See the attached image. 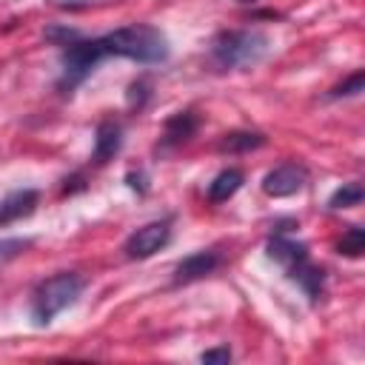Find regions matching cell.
I'll return each mask as SVG.
<instances>
[{
  "instance_id": "cell-20",
  "label": "cell",
  "mask_w": 365,
  "mask_h": 365,
  "mask_svg": "<svg viewBox=\"0 0 365 365\" xmlns=\"http://www.w3.org/2000/svg\"><path fill=\"white\" fill-rule=\"evenodd\" d=\"M77 37H80L77 29H66V26H48V29H46V40L54 43V46H68V43H74Z\"/></svg>"
},
{
  "instance_id": "cell-9",
  "label": "cell",
  "mask_w": 365,
  "mask_h": 365,
  "mask_svg": "<svg viewBox=\"0 0 365 365\" xmlns=\"http://www.w3.org/2000/svg\"><path fill=\"white\" fill-rule=\"evenodd\" d=\"M37 202H40V191L37 188H14V191H9L0 200V228L34 214Z\"/></svg>"
},
{
  "instance_id": "cell-4",
  "label": "cell",
  "mask_w": 365,
  "mask_h": 365,
  "mask_svg": "<svg viewBox=\"0 0 365 365\" xmlns=\"http://www.w3.org/2000/svg\"><path fill=\"white\" fill-rule=\"evenodd\" d=\"M103 57H108V54H106L100 37H91V40L77 37L74 43L63 46V54H60V66H63V71H60L57 88H60L63 94H71V91H74V88H77V86L97 68V63H100Z\"/></svg>"
},
{
  "instance_id": "cell-10",
  "label": "cell",
  "mask_w": 365,
  "mask_h": 365,
  "mask_svg": "<svg viewBox=\"0 0 365 365\" xmlns=\"http://www.w3.org/2000/svg\"><path fill=\"white\" fill-rule=\"evenodd\" d=\"M120 148H123V125L117 120H103L94 131L91 160L97 165H106L108 160H114V154H120Z\"/></svg>"
},
{
  "instance_id": "cell-19",
  "label": "cell",
  "mask_w": 365,
  "mask_h": 365,
  "mask_svg": "<svg viewBox=\"0 0 365 365\" xmlns=\"http://www.w3.org/2000/svg\"><path fill=\"white\" fill-rule=\"evenodd\" d=\"M148 97H151V83H148L145 77H140V80H134V83L128 86V106L143 108Z\"/></svg>"
},
{
  "instance_id": "cell-5",
  "label": "cell",
  "mask_w": 365,
  "mask_h": 365,
  "mask_svg": "<svg viewBox=\"0 0 365 365\" xmlns=\"http://www.w3.org/2000/svg\"><path fill=\"white\" fill-rule=\"evenodd\" d=\"M168 240H171V222L168 220H151V222H145L128 234V240L123 242V251L128 259H148L160 248H165Z\"/></svg>"
},
{
  "instance_id": "cell-1",
  "label": "cell",
  "mask_w": 365,
  "mask_h": 365,
  "mask_svg": "<svg viewBox=\"0 0 365 365\" xmlns=\"http://www.w3.org/2000/svg\"><path fill=\"white\" fill-rule=\"evenodd\" d=\"M100 40H103V48L108 57L111 54L125 57L140 66H157V63L168 60V51H171L168 37L157 26H148V23H131V26L114 29V31L103 34Z\"/></svg>"
},
{
  "instance_id": "cell-17",
  "label": "cell",
  "mask_w": 365,
  "mask_h": 365,
  "mask_svg": "<svg viewBox=\"0 0 365 365\" xmlns=\"http://www.w3.org/2000/svg\"><path fill=\"white\" fill-rule=\"evenodd\" d=\"M362 88H365V74H362V71H354L348 80H342L339 86H334V88L328 91V97H334V100H336V97H356Z\"/></svg>"
},
{
  "instance_id": "cell-6",
  "label": "cell",
  "mask_w": 365,
  "mask_h": 365,
  "mask_svg": "<svg viewBox=\"0 0 365 365\" xmlns=\"http://www.w3.org/2000/svg\"><path fill=\"white\" fill-rule=\"evenodd\" d=\"M305 180H308L305 165H299V163H282V165L271 168L262 177V191L268 197H277V200L279 197H291V194H297V191L305 188Z\"/></svg>"
},
{
  "instance_id": "cell-8",
  "label": "cell",
  "mask_w": 365,
  "mask_h": 365,
  "mask_svg": "<svg viewBox=\"0 0 365 365\" xmlns=\"http://www.w3.org/2000/svg\"><path fill=\"white\" fill-rule=\"evenodd\" d=\"M222 257L217 251H197L191 257H185L182 262H177L174 268V285H188V282H197L208 274H214L220 268Z\"/></svg>"
},
{
  "instance_id": "cell-15",
  "label": "cell",
  "mask_w": 365,
  "mask_h": 365,
  "mask_svg": "<svg viewBox=\"0 0 365 365\" xmlns=\"http://www.w3.org/2000/svg\"><path fill=\"white\" fill-rule=\"evenodd\" d=\"M362 197H365L362 182H345L342 188H336V191L331 194L328 208H354V205L362 202Z\"/></svg>"
},
{
  "instance_id": "cell-2",
  "label": "cell",
  "mask_w": 365,
  "mask_h": 365,
  "mask_svg": "<svg viewBox=\"0 0 365 365\" xmlns=\"http://www.w3.org/2000/svg\"><path fill=\"white\" fill-rule=\"evenodd\" d=\"M208 54L220 71L251 68L268 54V37L257 29H225L214 34Z\"/></svg>"
},
{
  "instance_id": "cell-7",
  "label": "cell",
  "mask_w": 365,
  "mask_h": 365,
  "mask_svg": "<svg viewBox=\"0 0 365 365\" xmlns=\"http://www.w3.org/2000/svg\"><path fill=\"white\" fill-rule=\"evenodd\" d=\"M265 251H268V257H271L274 262H279V265L285 268V274H291L297 265H302V262L311 259L305 242H297V240H291V237H285V234H277V231H274L271 240L265 242Z\"/></svg>"
},
{
  "instance_id": "cell-12",
  "label": "cell",
  "mask_w": 365,
  "mask_h": 365,
  "mask_svg": "<svg viewBox=\"0 0 365 365\" xmlns=\"http://www.w3.org/2000/svg\"><path fill=\"white\" fill-rule=\"evenodd\" d=\"M288 277L305 291V297H308L311 302H317V299L322 297V291H325V271H322L319 265H314L311 259L302 262V265H297Z\"/></svg>"
},
{
  "instance_id": "cell-18",
  "label": "cell",
  "mask_w": 365,
  "mask_h": 365,
  "mask_svg": "<svg viewBox=\"0 0 365 365\" xmlns=\"http://www.w3.org/2000/svg\"><path fill=\"white\" fill-rule=\"evenodd\" d=\"M31 245V240H23V237H9V240H0V265L20 257L26 248Z\"/></svg>"
},
{
  "instance_id": "cell-14",
  "label": "cell",
  "mask_w": 365,
  "mask_h": 365,
  "mask_svg": "<svg viewBox=\"0 0 365 365\" xmlns=\"http://www.w3.org/2000/svg\"><path fill=\"white\" fill-rule=\"evenodd\" d=\"M262 145H265V134H259V131H228L217 143V148L222 154H248Z\"/></svg>"
},
{
  "instance_id": "cell-13",
  "label": "cell",
  "mask_w": 365,
  "mask_h": 365,
  "mask_svg": "<svg viewBox=\"0 0 365 365\" xmlns=\"http://www.w3.org/2000/svg\"><path fill=\"white\" fill-rule=\"evenodd\" d=\"M245 182V174L240 168H222L211 182H208V200L211 202H228Z\"/></svg>"
},
{
  "instance_id": "cell-11",
  "label": "cell",
  "mask_w": 365,
  "mask_h": 365,
  "mask_svg": "<svg viewBox=\"0 0 365 365\" xmlns=\"http://www.w3.org/2000/svg\"><path fill=\"white\" fill-rule=\"evenodd\" d=\"M197 128H200V117L194 111H177L165 120L160 143H163V148H177L182 143H188L197 134Z\"/></svg>"
},
{
  "instance_id": "cell-22",
  "label": "cell",
  "mask_w": 365,
  "mask_h": 365,
  "mask_svg": "<svg viewBox=\"0 0 365 365\" xmlns=\"http://www.w3.org/2000/svg\"><path fill=\"white\" fill-rule=\"evenodd\" d=\"M125 182H128V188H134L137 194H145V191H148V177H145L143 171H128V174H125Z\"/></svg>"
},
{
  "instance_id": "cell-24",
  "label": "cell",
  "mask_w": 365,
  "mask_h": 365,
  "mask_svg": "<svg viewBox=\"0 0 365 365\" xmlns=\"http://www.w3.org/2000/svg\"><path fill=\"white\" fill-rule=\"evenodd\" d=\"M240 3H257V0H240Z\"/></svg>"
},
{
  "instance_id": "cell-16",
  "label": "cell",
  "mask_w": 365,
  "mask_h": 365,
  "mask_svg": "<svg viewBox=\"0 0 365 365\" xmlns=\"http://www.w3.org/2000/svg\"><path fill=\"white\" fill-rule=\"evenodd\" d=\"M336 251H339V254H345V257H351V259L362 257V251H365V231H362L359 225H351V228L339 237Z\"/></svg>"
},
{
  "instance_id": "cell-23",
  "label": "cell",
  "mask_w": 365,
  "mask_h": 365,
  "mask_svg": "<svg viewBox=\"0 0 365 365\" xmlns=\"http://www.w3.org/2000/svg\"><path fill=\"white\" fill-rule=\"evenodd\" d=\"M63 182H66V185H63V194H74V191H83V188H86V182H83V174L66 177Z\"/></svg>"
},
{
  "instance_id": "cell-21",
  "label": "cell",
  "mask_w": 365,
  "mask_h": 365,
  "mask_svg": "<svg viewBox=\"0 0 365 365\" xmlns=\"http://www.w3.org/2000/svg\"><path fill=\"white\" fill-rule=\"evenodd\" d=\"M200 362H208V365H228V362H231V348H228V345L208 348V351L200 354Z\"/></svg>"
},
{
  "instance_id": "cell-3",
  "label": "cell",
  "mask_w": 365,
  "mask_h": 365,
  "mask_svg": "<svg viewBox=\"0 0 365 365\" xmlns=\"http://www.w3.org/2000/svg\"><path fill=\"white\" fill-rule=\"evenodd\" d=\"M86 288V279L74 271H60L43 279L31 294V322L37 328H48L57 314L71 308Z\"/></svg>"
}]
</instances>
